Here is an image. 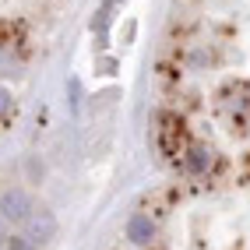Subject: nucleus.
I'll use <instances>...</instances> for the list:
<instances>
[{"label": "nucleus", "mask_w": 250, "mask_h": 250, "mask_svg": "<svg viewBox=\"0 0 250 250\" xmlns=\"http://www.w3.org/2000/svg\"><path fill=\"white\" fill-rule=\"evenodd\" d=\"M25 226H28V240L32 243H49L57 236V215L53 211H32L25 219Z\"/></svg>", "instance_id": "obj_2"}, {"label": "nucleus", "mask_w": 250, "mask_h": 250, "mask_svg": "<svg viewBox=\"0 0 250 250\" xmlns=\"http://www.w3.org/2000/svg\"><path fill=\"white\" fill-rule=\"evenodd\" d=\"M152 232H155V226H152L148 215H130V222H127V240L130 243H148Z\"/></svg>", "instance_id": "obj_3"}, {"label": "nucleus", "mask_w": 250, "mask_h": 250, "mask_svg": "<svg viewBox=\"0 0 250 250\" xmlns=\"http://www.w3.org/2000/svg\"><path fill=\"white\" fill-rule=\"evenodd\" d=\"M32 211H36V208H32V197H28L21 187H11V190L0 194V219H7V222H25Z\"/></svg>", "instance_id": "obj_1"}, {"label": "nucleus", "mask_w": 250, "mask_h": 250, "mask_svg": "<svg viewBox=\"0 0 250 250\" xmlns=\"http://www.w3.org/2000/svg\"><path fill=\"white\" fill-rule=\"evenodd\" d=\"M208 166H211V152H208V148H190L187 169H190V173H205Z\"/></svg>", "instance_id": "obj_4"}, {"label": "nucleus", "mask_w": 250, "mask_h": 250, "mask_svg": "<svg viewBox=\"0 0 250 250\" xmlns=\"http://www.w3.org/2000/svg\"><path fill=\"white\" fill-rule=\"evenodd\" d=\"M67 88H71V109H78V103H81V99H78V95H81V85H78V78H71V85H67Z\"/></svg>", "instance_id": "obj_6"}, {"label": "nucleus", "mask_w": 250, "mask_h": 250, "mask_svg": "<svg viewBox=\"0 0 250 250\" xmlns=\"http://www.w3.org/2000/svg\"><path fill=\"white\" fill-rule=\"evenodd\" d=\"M32 247H36V243H32L28 236L21 240V236H7V250H32Z\"/></svg>", "instance_id": "obj_5"}, {"label": "nucleus", "mask_w": 250, "mask_h": 250, "mask_svg": "<svg viewBox=\"0 0 250 250\" xmlns=\"http://www.w3.org/2000/svg\"><path fill=\"white\" fill-rule=\"evenodd\" d=\"M7 109V92H0V113Z\"/></svg>", "instance_id": "obj_7"}]
</instances>
